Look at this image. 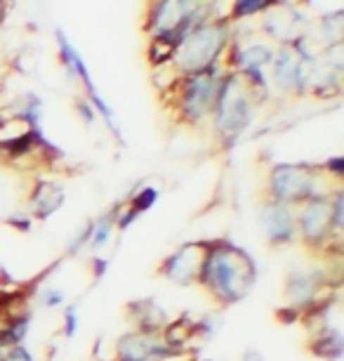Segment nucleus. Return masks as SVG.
I'll return each instance as SVG.
<instances>
[{
	"instance_id": "nucleus-1",
	"label": "nucleus",
	"mask_w": 344,
	"mask_h": 361,
	"mask_svg": "<svg viewBox=\"0 0 344 361\" xmlns=\"http://www.w3.org/2000/svg\"><path fill=\"white\" fill-rule=\"evenodd\" d=\"M255 283H257V264L246 248L227 238H215L208 243L198 288L217 307L227 310L243 302L253 293Z\"/></svg>"
},
{
	"instance_id": "nucleus-2",
	"label": "nucleus",
	"mask_w": 344,
	"mask_h": 361,
	"mask_svg": "<svg viewBox=\"0 0 344 361\" xmlns=\"http://www.w3.org/2000/svg\"><path fill=\"white\" fill-rule=\"evenodd\" d=\"M224 71L208 69L198 73H170V80L158 85V102L174 126L203 128L210 121L215 99Z\"/></svg>"
},
{
	"instance_id": "nucleus-3",
	"label": "nucleus",
	"mask_w": 344,
	"mask_h": 361,
	"mask_svg": "<svg viewBox=\"0 0 344 361\" xmlns=\"http://www.w3.org/2000/svg\"><path fill=\"white\" fill-rule=\"evenodd\" d=\"M267 99H269V90L250 85L241 73L224 71L210 121H208L212 137L219 145V149H231L238 142L241 135L250 128L255 111Z\"/></svg>"
},
{
	"instance_id": "nucleus-4",
	"label": "nucleus",
	"mask_w": 344,
	"mask_h": 361,
	"mask_svg": "<svg viewBox=\"0 0 344 361\" xmlns=\"http://www.w3.org/2000/svg\"><path fill=\"white\" fill-rule=\"evenodd\" d=\"M234 24L227 15L215 12L198 22L184 38L179 40L167 69L170 73L184 76V73H198L208 69H222V57L227 52V45L231 40Z\"/></svg>"
},
{
	"instance_id": "nucleus-5",
	"label": "nucleus",
	"mask_w": 344,
	"mask_h": 361,
	"mask_svg": "<svg viewBox=\"0 0 344 361\" xmlns=\"http://www.w3.org/2000/svg\"><path fill=\"white\" fill-rule=\"evenodd\" d=\"M215 3L217 0H146L141 31L146 40H153L174 54L179 40L196 24L217 12Z\"/></svg>"
},
{
	"instance_id": "nucleus-6",
	"label": "nucleus",
	"mask_w": 344,
	"mask_h": 361,
	"mask_svg": "<svg viewBox=\"0 0 344 361\" xmlns=\"http://www.w3.org/2000/svg\"><path fill=\"white\" fill-rule=\"evenodd\" d=\"M340 185L342 180H335L323 163H274L267 170L262 196L295 208L314 196L330 194Z\"/></svg>"
},
{
	"instance_id": "nucleus-7",
	"label": "nucleus",
	"mask_w": 344,
	"mask_h": 361,
	"mask_svg": "<svg viewBox=\"0 0 344 361\" xmlns=\"http://www.w3.org/2000/svg\"><path fill=\"white\" fill-rule=\"evenodd\" d=\"M340 283V276H333L326 264H302L293 267L286 274L283 283V298H286V312L293 317L305 319L316 310L330 305V290Z\"/></svg>"
},
{
	"instance_id": "nucleus-8",
	"label": "nucleus",
	"mask_w": 344,
	"mask_h": 361,
	"mask_svg": "<svg viewBox=\"0 0 344 361\" xmlns=\"http://www.w3.org/2000/svg\"><path fill=\"white\" fill-rule=\"evenodd\" d=\"M319 50L321 47L316 45L312 33H307L305 38L295 40V43L279 45L274 52L272 64H269V87L286 99L307 97L309 64H312V57Z\"/></svg>"
},
{
	"instance_id": "nucleus-9",
	"label": "nucleus",
	"mask_w": 344,
	"mask_h": 361,
	"mask_svg": "<svg viewBox=\"0 0 344 361\" xmlns=\"http://www.w3.org/2000/svg\"><path fill=\"white\" fill-rule=\"evenodd\" d=\"M295 231H298V241L319 260H326L333 253L340 255L342 234L333 224L328 194L314 196L295 206Z\"/></svg>"
},
{
	"instance_id": "nucleus-10",
	"label": "nucleus",
	"mask_w": 344,
	"mask_h": 361,
	"mask_svg": "<svg viewBox=\"0 0 344 361\" xmlns=\"http://www.w3.org/2000/svg\"><path fill=\"white\" fill-rule=\"evenodd\" d=\"M344 80V43L321 47L312 57L307 76V97L333 99L342 94Z\"/></svg>"
},
{
	"instance_id": "nucleus-11",
	"label": "nucleus",
	"mask_w": 344,
	"mask_h": 361,
	"mask_svg": "<svg viewBox=\"0 0 344 361\" xmlns=\"http://www.w3.org/2000/svg\"><path fill=\"white\" fill-rule=\"evenodd\" d=\"M208 243L210 241H189L181 243L179 248H174L170 255L160 262L158 274L181 288L189 286H198L200 271H203L205 253H208Z\"/></svg>"
},
{
	"instance_id": "nucleus-12",
	"label": "nucleus",
	"mask_w": 344,
	"mask_h": 361,
	"mask_svg": "<svg viewBox=\"0 0 344 361\" xmlns=\"http://www.w3.org/2000/svg\"><path fill=\"white\" fill-rule=\"evenodd\" d=\"M257 227L262 231V236H265L267 246L272 248H286L290 243L298 241L295 208L269 199V196H262L257 203Z\"/></svg>"
},
{
	"instance_id": "nucleus-13",
	"label": "nucleus",
	"mask_w": 344,
	"mask_h": 361,
	"mask_svg": "<svg viewBox=\"0 0 344 361\" xmlns=\"http://www.w3.org/2000/svg\"><path fill=\"white\" fill-rule=\"evenodd\" d=\"M181 357L163 340V333L127 331L116 340L113 359L116 361H172Z\"/></svg>"
},
{
	"instance_id": "nucleus-14",
	"label": "nucleus",
	"mask_w": 344,
	"mask_h": 361,
	"mask_svg": "<svg viewBox=\"0 0 344 361\" xmlns=\"http://www.w3.org/2000/svg\"><path fill=\"white\" fill-rule=\"evenodd\" d=\"M262 36H265L272 45H288L295 40L305 38L309 33V19L307 15H302V10L295 8H276L262 12L257 17V26H255Z\"/></svg>"
},
{
	"instance_id": "nucleus-15",
	"label": "nucleus",
	"mask_w": 344,
	"mask_h": 361,
	"mask_svg": "<svg viewBox=\"0 0 344 361\" xmlns=\"http://www.w3.org/2000/svg\"><path fill=\"white\" fill-rule=\"evenodd\" d=\"M64 199L66 194L59 182L36 177L33 185L29 187V192H26V215L31 220H50L64 206Z\"/></svg>"
},
{
	"instance_id": "nucleus-16",
	"label": "nucleus",
	"mask_w": 344,
	"mask_h": 361,
	"mask_svg": "<svg viewBox=\"0 0 344 361\" xmlns=\"http://www.w3.org/2000/svg\"><path fill=\"white\" fill-rule=\"evenodd\" d=\"M125 319L132 331H151V333H163L165 326L170 324L167 312L153 298H141L127 302Z\"/></svg>"
},
{
	"instance_id": "nucleus-17",
	"label": "nucleus",
	"mask_w": 344,
	"mask_h": 361,
	"mask_svg": "<svg viewBox=\"0 0 344 361\" xmlns=\"http://www.w3.org/2000/svg\"><path fill=\"white\" fill-rule=\"evenodd\" d=\"M312 38L316 40L319 47H330V45L342 43L344 40V12L335 10V12H328V15H321L316 19Z\"/></svg>"
},
{
	"instance_id": "nucleus-18",
	"label": "nucleus",
	"mask_w": 344,
	"mask_h": 361,
	"mask_svg": "<svg viewBox=\"0 0 344 361\" xmlns=\"http://www.w3.org/2000/svg\"><path fill=\"white\" fill-rule=\"evenodd\" d=\"M276 8V0H231V8L224 15L231 24H241L246 19L260 17L262 12Z\"/></svg>"
},
{
	"instance_id": "nucleus-19",
	"label": "nucleus",
	"mask_w": 344,
	"mask_h": 361,
	"mask_svg": "<svg viewBox=\"0 0 344 361\" xmlns=\"http://www.w3.org/2000/svg\"><path fill=\"white\" fill-rule=\"evenodd\" d=\"M113 234H116V220H113V208H111L104 215H99L97 220H90V241H87V248L102 250L111 241Z\"/></svg>"
},
{
	"instance_id": "nucleus-20",
	"label": "nucleus",
	"mask_w": 344,
	"mask_h": 361,
	"mask_svg": "<svg viewBox=\"0 0 344 361\" xmlns=\"http://www.w3.org/2000/svg\"><path fill=\"white\" fill-rule=\"evenodd\" d=\"M36 298H38V305L43 310H57V307H62V305L66 302L64 290L57 288V286H52V283H43V286H40V290L36 293Z\"/></svg>"
},
{
	"instance_id": "nucleus-21",
	"label": "nucleus",
	"mask_w": 344,
	"mask_h": 361,
	"mask_svg": "<svg viewBox=\"0 0 344 361\" xmlns=\"http://www.w3.org/2000/svg\"><path fill=\"white\" fill-rule=\"evenodd\" d=\"M156 199H158V192H156V189H153V187H141V189H137V192H134L125 203H127V206H130L137 215H141V213H146V210H149V208L153 206V203H156Z\"/></svg>"
},
{
	"instance_id": "nucleus-22",
	"label": "nucleus",
	"mask_w": 344,
	"mask_h": 361,
	"mask_svg": "<svg viewBox=\"0 0 344 361\" xmlns=\"http://www.w3.org/2000/svg\"><path fill=\"white\" fill-rule=\"evenodd\" d=\"M78 324H80V319H78V305L76 302L66 305L64 314H62V333H64V338H73V336H76Z\"/></svg>"
},
{
	"instance_id": "nucleus-23",
	"label": "nucleus",
	"mask_w": 344,
	"mask_h": 361,
	"mask_svg": "<svg viewBox=\"0 0 344 361\" xmlns=\"http://www.w3.org/2000/svg\"><path fill=\"white\" fill-rule=\"evenodd\" d=\"M10 10H12V0H0V29L5 26V22H8Z\"/></svg>"
},
{
	"instance_id": "nucleus-24",
	"label": "nucleus",
	"mask_w": 344,
	"mask_h": 361,
	"mask_svg": "<svg viewBox=\"0 0 344 361\" xmlns=\"http://www.w3.org/2000/svg\"><path fill=\"white\" fill-rule=\"evenodd\" d=\"M243 361H265V357H262L260 352H246V357H243Z\"/></svg>"
},
{
	"instance_id": "nucleus-25",
	"label": "nucleus",
	"mask_w": 344,
	"mask_h": 361,
	"mask_svg": "<svg viewBox=\"0 0 344 361\" xmlns=\"http://www.w3.org/2000/svg\"><path fill=\"white\" fill-rule=\"evenodd\" d=\"M5 302H8V298H3V295H0V312H3V307H5Z\"/></svg>"
},
{
	"instance_id": "nucleus-26",
	"label": "nucleus",
	"mask_w": 344,
	"mask_h": 361,
	"mask_svg": "<svg viewBox=\"0 0 344 361\" xmlns=\"http://www.w3.org/2000/svg\"><path fill=\"white\" fill-rule=\"evenodd\" d=\"M111 361H116V359H111Z\"/></svg>"
}]
</instances>
